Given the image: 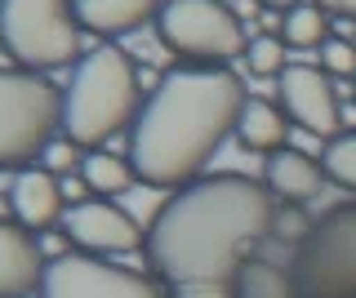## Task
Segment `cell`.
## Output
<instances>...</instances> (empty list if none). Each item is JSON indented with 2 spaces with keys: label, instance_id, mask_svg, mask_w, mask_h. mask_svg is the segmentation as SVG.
Here are the masks:
<instances>
[{
  "label": "cell",
  "instance_id": "obj_1",
  "mask_svg": "<svg viewBox=\"0 0 356 298\" xmlns=\"http://www.w3.org/2000/svg\"><path fill=\"white\" fill-rule=\"evenodd\" d=\"M276 231V196L245 174H209L161 205L147 258L170 285L232 281L259 240Z\"/></svg>",
  "mask_w": 356,
  "mask_h": 298
},
{
  "label": "cell",
  "instance_id": "obj_2",
  "mask_svg": "<svg viewBox=\"0 0 356 298\" xmlns=\"http://www.w3.org/2000/svg\"><path fill=\"white\" fill-rule=\"evenodd\" d=\"M245 90L227 67H174L129 129V165L152 187H187L236 134Z\"/></svg>",
  "mask_w": 356,
  "mask_h": 298
},
{
  "label": "cell",
  "instance_id": "obj_3",
  "mask_svg": "<svg viewBox=\"0 0 356 298\" xmlns=\"http://www.w3.org/2000/svg\"><path fill=\"white\" fill-rule=\"evenodd\" d=\"M138 120V72L125 49H94L76 63L63 94V134L76 147H103L111 134L134 129Z\"/></svg>",
  "mask_w": 356,
  "mask_h": 298
},
{
  "label": "cell",
  "instance_id": "obj_4",
  "mask_svg": "<svg viewBox=\"0 0 356 298\" xmlns=\"http://www.w3.org/2000/svg\"><path fill=\"white\" fill-rule=\"evenodd\" d=\"M294 298H356V201H343L316 218L294 258H289Z\"/></svg>",
  "mask_w": 356,
  "mask_h": 298
},
{
  "label": "cell",
  "instance_id": "obj_5",
  "mask_svg": "<svg viewBox=\"0 0 356 298\" xmlns=\"http://www.w3.org/2000/svg\"><path fill=\"white\" fill-rule=\"evenodd\" d=\"M63 125V94L36 72H0V169H27Z\"/></svg>",
  "mask_w": 356,
  "mask_h": 298
},
{
  "label": "cell",
  "instance_id": "obj_6",
  "mask_svg": "<svg viewBox=\"0 0 356 298\" xmlns=\"http://www.w3.org/2000/svg\"><path fill=\"white\" fill-rule=\"evenodd\" d=\"M0 45L22 72L67 67L81 49L76 0H0Z\"/></svg>",
  "mask_w": 356,
  "mask_h": 298
},
{
  "label": "cell",
  "instance_id": "obj_7",
  "mask_svg": "<svg viewBox=\"0 0 356 298\" xmlns=\"http://www.w3.org/2000/svg\"><path fill=\"white\" fill-rule=\"evenodd\" d=\"M156 36H161L165 49H174L192 67H218L250 45L241 18L222 0H170V5H161Z\"/></svg>",
  "mask_w": 356,
  "mask_h": 298
},
{
  "label": "cell",
  "instance_id": "obj_8",
  "mask_svg": "<svg viewBox=\"0 0 356 298\" xmlns=\"http://www.w3.org/2000/svg\"><path fill=\"white\" fill-rule=\"evenodd\" d=\"M40 298H161L138 272L111 267L94 254H54L40 276Z\"/></svg>",
  "mask_w": 356,
  "mask_h": 298
},
{
  "label": "cell",
  "instance_id": "obj_9",
  "mask_svg": "<svg viewBox=\"0 0 356 298\" xmlns=\"http://www.w3.org/2000/svg\"><path fill=\"white\" fill-rule=\"evenodd\" d=\"M281 112L289 116V125H298L312 138H339L343 125V107L330 90V76L307 63H289L281 72Z\"/></svg>",
  "mask_w": 356,
  "mask_h": 298
},
{
  "label": "cell",
  "instance_id": "obj_10",
  "mask_svg": "<svg viewBox=\"0 0 356 298\" xmlns=\"http://www.w3.org/2000/svg\"><path fill=\"white\" fill-rule=\"evenodd\" d=\"M63 236L85 254H129L143 245V227L111 201H76L63 214Z\"/></svg>",
  "mask_w": 356,
  "mask_h": 298
},
{
  "label": "cell",
  "instance_id": "obj_11",
  "mask_svg": "<svg viewBox=\"0 0 356 298\" xmlns=\"http://www.w3.org/2000/svg\"><path fill=\"white\" fill-rule=\"evenodd\" d=\"M44 276V254L22 223L0 218V298H27Z\"/></svg>",
  "mask_w": 356,
  "mask_h": 298
},
{
  "label": "cell",
  "instance_id": "obj_12",
  "mask_svg": "<svg viewBox=\"0 0 356 298\" xmlns=\"http://www.w3.org/2000/svg\"><path fill=\"white\" fill-rule=\"evenodd\" d=\"M63 201H67V192L49 169H18L9 205H14V218L27 231H44V227L63 223V214H67Z\"/></svg>",
  "mask_w": 356,
  "mask_h": 298
},
{
  "label": "cell",
  "instance_id": "obj_13",
  "mask_svg": "<svg viewBox=\"0 0 356 298\" xmlns=\"http://www.w3.org/2000/svg\"><path fill=\"white\" fill-rule=\"evenodd\" d=\"M263 187L285 205H307V201H316L321 187H325V169H321V160H312L307 151L281 147V151L267 156Z\"/></svg>",
  "mask_w": 356,
  "mask_h": 298
},
{
  "label": "cell",
  "instance_id": "obj_14",
  "mask_svg": "<svg viewBox=\"0 0 356 298\" xmlns=\"http://www.w3.org/2000/svg\"><path fill=\"white\" fill-rule=\"evenodd\" d=\"M156 14H161L156 0H76V23L103 40L129 36L143 23H152Z\"/></svg>",
  "mask_w": 356,
  "mask_h": 298
},
{
  "label": "cell",
  "instance_id": "obj_15",
  "mask_svg": "<svg viewBox=\"0 0 356 298\" xmlns=\"http://www.w3.org/2000/svg\"><path fill=\"white\" fill-rule=\"evenodd\" d=\"M285 138H289V116L281 112V107L267 103V98H245L241 120H236V142L241 147L272 156V151L285 147Z\"/></svg>",
  "mask_w": 356,
  "mask_h": 298
},
{
  "label": "cell",
  "instance_id": "obj_16",
  "mask_svg": "<svg viewBox=\"0 0 356 298\" xmlns=\"http://www.w3.org/2000/svg\"><path fill=\"white\" fill-rule=\"evenodd\" d=\"M232 294L236 298H294V285H289V267H276L267 258H245L236 276H232Z\"/></svg>",
  "mask_w": 356,
  "mask_h": 298
},
{
  "label": "cell",
  "instance_id": "obj_17",
  "mask_svg": "<svg viewBox=\"0 0 356 298\" xmlns=\"http://www.w3.org/2000/svg\"><path fill=\"white\" fill-rule=\"evenodd\" d=\"M138 179L134 174L129 156H111V151H89V156L81 160V183L89 187V192H98L103 201H111V196L129 192V183Z\"/></svg>",
  "mask_w": 356,
  "mask_h": 298
},
{
  "label": "cell",
  "instance_id": "obj_18",
  "mask_svg": "<svg viewBox=\"0 0 356 298\" xmlns=\"http://www.w3.org/2000/svg\"><path fill=\"white\" fill-rule=\"evenodd\" d=\"M281 40H285V45H294V49H321L330 40V14L321 5H294L285 14Z\"/></svg>",
  "mask_w": 356,
  "mask_h": 298
},
{
  "label": "cell",
  "instance_id": "obj_19",
  "mask_svg": "<svg viewBox=\"0 0 356 298\" xmlns=\"http://www.w3.org/2000/svg\"><path fill=\"white\" fill-rule=\"evenodd\" d=\"M321 169H325L330 183L348 187L356 192V134H339L325 142V151H321Z\"/></svg>",
  "mask_w": 356,
  "mask_h": 298
},
{
  "label": "cell",
  "instance_id": "obj_20",
  "mask_svg": "<svg viewBox=\"0 0 356 298\" xmlns=\"http://www.w3.org/2000/svg\"><path fill=\"white\" fill-rule=\"evenodd\" d=\"M245 63L254 76H281L285 72V40L281 36H254L245 45Z\"/></svg>",
  "mask_w": 356,
  "mask_h": 298
},
{
  "label": "cell",
  "instance_id": "obj_21",
  "mask_svg": "<svg viewBox=\"0 0 356 298\" xmlns=\"http://www.w3.org/2000/svg\"><path fill=\"white\" fill-rule=\"evenodd\" d=\"M321 72L325 76H356V45L352 40L330 36L325 45H321Z\"/></svg>",
  "mask_w": 356,
  "mask_h": 298
},
{
  "label": "cell",
  "instance_id": "obj_22",
  "mask_svg": "<svg viewBox=\"0 0 356 298\" xmlns=\"http://www.w3.org/2000/svg\"><path fill=\"white\" fill-rule=\"evenodd\" d=\"M72 165H76V142H72V138L49 142V147H44V169H49L54 179H58V174H67Z\"/></svg>",
  "mask_w": 356,
  "mask_h": 298
},
{
  "label": "cell",
  "instance_id": "obj_23",
  "mask_svg": "<svg viewBox=\"0 0 356 298\" xmlns=\"http://www.w3.org/2000/svg\"><path fill=\"white\" fill-rule=\"evenodd\" d=\"M174 298H236L232 281H196V285H174Z\"/></svg>",
  "mask_w": 356,
  "mask_h": 298
},
{
  "label": "cell",
  "instance_id": "obj_24",
  "mask_svg": "<svg viewBox=\"0 0 356 298\" xmlns=\"http://www.w3.org/2000/svg\"><path fill=\"white\" fill-rule=\"evenodd\" d=\"M330 18H356V0H316Z\"/></svg>",
  "mask_w": 356,
  "mask_h": 298
},
{
  "label": "cell",
  "instance_id": "obj_25",
  "mask_svg": "<svg viewBox=\"0 0 356 298\" xmlns=\"http://www.w3.org/2000/svg\"><path fill=\"white\" fill-rule=\"evenodd\" d=\"M259 5H267V9H285V14H289V9H294L298 0H259Z\"/></svg>",
  "mask_w": 356,
  "mask_h": 298
},
{
  "label": "cell",
  "instance_id": "obj_26",
  "mask_svg": "<svg viewBox=\"0 0 356 298\" xmlns=\"http://www.w3.org/2000/svg\"><path fill=\"white\" fill-rule=\"evenodd\" d=\"M352 90H356V85H352Z\"/></svg>",
  "mask_w": 356,
  "mask_h": 298
}]
</instances>
